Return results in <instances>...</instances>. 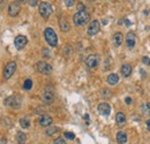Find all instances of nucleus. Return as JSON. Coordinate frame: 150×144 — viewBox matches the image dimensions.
I'll return each mask as SVG.
<instances>
[{
  "label": "nucleus",
  "instance_id": "nucleus-17",
  "mask_svg": "<svg viewBox=\"0 0 150 144\" xmlns=\"http://www.w3.org/2000/svg\"><path fill=\"white\" fill-rule=\"evenodd\" d=\"M118 82H119V76H118L117 74L112 73V74H110V75L107 76V83H109L110 85H116Z\"/></svg>",
  "mask_w": 150,
  "mask_h": 144
},
{
  "label": "nucleus",
  "instance_id": "nucleus-37",
  "mask_svg": "<svg viewBox=\"0 0 150 144\" xmlns=\"http://www.w3.org/2000/svg\"><path fill=\"white\" fill-rule=\"evenodd\" d=\"M141 74H142V77H146V72H143L142 69H141Z\"/></svg>",
  "mask_w": 150,
  "mask_h": 144
},
{
  "label": "nucleus",
  "instance_id": "nucleus-35",
  "mask_svg": "<svg viewBox=\"0 0 150 144\" xmlns=\"http://www.w3.org/2000/svg\"><path fill=\"white\" fill-rule=\"evenodd\" d=\"M125 102H126V104H131V103H132V98H131V97H127V98L125 99Z\"/></svg>",
  "mask_w": 150,
  "mask_h": 144
},
{
  "label": "nucleus",
  "instance_id": "nucleus-11",
  "mask_svg": "<svg viewBox=\"0 0 150 144\" xmlns=\"http://www.w3.org/2000/svg\"><path fill=\"white\" fill-rule=\"evenodd\" d=\"M27 43H28V39H27V37H25V36H23V35H19V36H16V37H15L14 44H15V46H16V48H17V50L23 48V47L27 45Z\"/></svg>",
  "mask_w": 150,
  "mask_h": 144
},
{
  "label": "nucleus",
  "instance_id": "nucleus-23",
  "mask_svg": "<svg viewBox=\"0 0 150 144\" xmlns=\"http://www.w3.org/2000/svg\"><path fill=\"white\" fill-rule=\"evenodd\" d=\"M20 125H21V127H22L23 129H28V128L30 127V121H29L27 118H22V119L20 120Z\"/></svg>",
  "mask_w": 150,
  "mask_h": 144
},
{
  "label": "nucleus",
  "instance_id": "nucleus-5",
  "mask_svg": "<svg viewBox=\"0 0 150 144\" xmlns=\"http://www.w3.org/2000/svg\"><path fill=\"white\" fill-rule=\"evenodd\" d=\"M15 70H16V62H14V61L8 62L6 65V67H5V69H3V74H2L3 78L5 80H9L13 76V74L15 73Z\"/></svg>",
  "mask_w": 150,
  "mask_h": 144
},
{
  "label": "nucleus",
  "instance_id": "nucleus-38",
  "mask_svg": "<svg viewBox=\"0 0 150 144\" xmlns=\"http://www.w3.org/2000/svg\"><path fill=\"white\" fill-rule=\"evenodd\" d=\"M27 0H17V2H21V3H23V2H25Z\"/></svg>",
  "mask_w": 150,
  "mask_h": 144
},
{
  "label": "nucleus",
  "instance_id": "nucleus-1",
  "mask_svg": "<svg viewBox=\"0 0 150 144\" xmlns=\"http://www.w3.org/2000/svg\"><path fill=\"white\" fill-rule=\"evenodd\" d=\"M89 20H90V14L87 10H78L73 16V21H74L75 25H77V27L85 24L87 22H89Z\"/></svg>",
  "mask_w": 150,
  "mask_h": 144
},
{
  "label": "nucleus",
  "instance_id": "nucleus-25",
  "mask_svg": "<svg viewBox=\"0 0 150 144\" xmlns=\"http://www.w3.org/2000/svg\"><path fill=\"white\" fill-rule=\"evenodd\" d=\"M31 88H32V81L30 78H27L24 81V83H23V89L24 90H30Z\"/></svg>",
  "mask_w": 150,
  "mask_h": 144
},
{
  "label": "nucleus",
  "instance_id": "nucleus-39",
  "mask_svg": "<svg viewBox=\"0 0 150 144\" xmlns=\"http://www.w3.org/2000/svg\"><path fill=\"white\" fill-rule=\"evenodd\" d=\"M84 119H85V120H88V119H89V115H88V114H85V115H84Z\"/></svg>",
  "mask_w": 150,
  "mask_h": 144
},
{
  "label": "nucleus",
  "instance_id": "nucleus-8",
  "mask_svg": "<svg viewBox=\"0 0 150 144\" xmlns=\"http://www.w3.org/2000/svg\"><path fill=\"white\" fill-rule=\"evenodd\" d=\"M37 69H38L39 73L45 74V75H49V74L52 72V66L49 65V63L45 62V61H39V62L37 63Z\"/></svg>",
  "mask_w": 150,
  "mask_h": 144
},
{
  "label": "nucleus",
  "instance_id": "nucleus-21",
  "mask_svg": "<svg viewBox=\"0 0 150 144\" xmlns=\"http://www.w3.org/2000/svg\"><path fill=\"white\" fill-rule=\"evenodd\" d=\"M141 110V113L143 115H150V104L149 103H143L140 107Z\"/></svg>",
  "mask_w": 150,
  "mask_h": 144
},
{
  "label": "nucleus",
  "instance_id": "nucleus-18",
  "mask_svg": "<svg viewBox=\"0 0 150 144\" xmlns=\"http://www.w3.org/2000/svg\"><path fill=\"white\" fill-rule=\"evenodd\" d=\"M122 33L121 32H116L114 33V36H113V43H114V45L118 47V46H120L121 44H122Z\"/></svg>",
  "mask_w": 150,
  "mask_h": 144
},
{
  "label": "nucleus",
  "instance_id": "nucleus-28",
  "mask_svg": "<svg viewBox=\"0 0 150 144\" xmlns=\"http://www.w3.org/2000/svg\"><path fill=\"white\" fill-rule=\"evenodd\" d=\"M43 57H44V58H50V57H51V52H50L47 48H44V50H43Z\"/></svg>",
  "mask_w": 150,
  "mask_h": 144
},
{
  "label": "nucleus",
  "instance_id": "nucleus-32",
  "mask_svg": "<svg viewBox=\"0 0 150 144\" xmlns=\"http://www.w3.org/2000/svg\"><path fill=\"white\" fill-rule=\"evenodd\" d=\"M77 9H78V10H84V5H83L82 2H78V3H77Z\"/></svg>",
  "mask_w": 150,
  "mask_h": 144
},
{
  "label": "nucleus",
  "instance_id": "nucleus-2",
  "mask_svg": "<svg viewBox=\"0 0 150 144\" xmlns=\"http://www.w3.org/2000/svg\"><path fill=\"white\" fill-rule=\"evenodd\" d=\"M44 37H45V40L47 42V44L50 46H52V47H56L57 46V44H58V37H57L56 31L52 28H46L45 29Z\"/></svg>",
  "mask_w": 150,
  "mask_h": 144
},
{
  "label": "nucleus",
  "instance_id": "nucleus-27",
  "mask_svg": "<svg viewBox=\"0 0 150 144\" xmlns=\"http://www.w3.org/2000/svg\"><path fill=\"white\" fill-rule=\"evenodd\" d=\"M53 144H66V141L63 137H58V139H56L53 141Z\"/></svg>",
  "mask_w": 150,
  "mask_h": 144
},
{
  "label": "nucleus",
  "instance_id": "nucleus-3",
  "mask_svg": "<svg viewBox=\"0 0 150 144\" xmlns=\"http://www.w3.org/2000/svg\"><path fill=\"white\" fill-rule=\"evenodd\" d=\"M38 10H39V14H41L45 20H46V18H49V17L51 16L52 12H53L52 6H51L49 2H45V1H43V2H41V3H39Z\"/></svg>",
  "mask_w": 150,
  "mask_h": 144
},
{
  "label": "nucleus",
  "instance_id": "nucleus-19",
  "mask_svg": "<svg viewBox=\"0 0 150 144\" xmlns=\"http://www.w3.org/2000/svg\"><path fill=\"white\" fill-rule=\"evenodd\" d=\"M117 142L119 144H125L127 142V135H126V133H124V132H119L118 134H117Z\"/></svg>",
  "mask_w": 150,
  "mask_h": 144
},
{
  "label": "nucleus",
  "instance_id": "nucleus-7",
  "mask_svg": "<svg viewBox=\"0 0 150 144\" xmlns=\"http://www.w3.org/2000/svg\"><path fill=\"white\" fill-rule=\"evenodd\" d=\"M42 100H43L45 104H52V103H53V100H54V93H53V91H52L50 88H46V89L43 91Z\"/></svg>",
  "mask_w": 150,
  "mask_h": 144
},
{
  "label": "nucleus",
  "instance_id": "nucleus-26",
  "mask_svg": "<svg viewBox=\"0 0 150 144\" xmlns=\"http://www.w3.org/2000/svg\"><path fill=\"white\" fill-rule=\"evenodd\" d=\"M64 136H65L66 139H68V140H74L75 139V134L74 133H71V132H66V133L64 134Z\"/></svg>",
  "mask_w": 150,
  "mask_h": 144
},
{
  "label": "nucleus",
  "instance_id": "nucleus-36",
  "mask_svg": "<svg viewBox=\"0 0 150 144\" xmlns=\"http://www.w3.org/2000/svg\"><path fill=\"white\" fill-rule=\"evenodd\" d=\"M147 129H148V130L150 132V119L148 120V121H147Z\"/></svg>",
  "mask_w": 150,
  "mask_h": 144
},
{
  "label": "nucleus",
  "instance_id": "nucleus-22",
  "mask_svg": "<svg viewBox=\"0 0 150 144\" xmlns=\"http://www.w3.org/2000/svg\"><path fill=\"white\" fill-rule=\"evenodd\" d=\"M16 141H17L19 144H24L25 141H27V135L24 133H22V132H19L16 134Z\"/></svg>",
  "mask_w": 150,
  "mask_h": 144
},
{
  "label": "nucleus",
  "instance_id": "nucleus-10",
  "mask_svg": "<svg viewBox=\"0 0 150 144\" xmlns=\"http://www.w3.org/2000/svg\"><path fill=\"white\" fill-rule=\"evenodd\" d=\"M20 10H21V7H20V3L19 2L14 1V2L9 3V6H8V14H9V16H13L14 17V16L19 15Z\"/></svg>",
  "mask_w": 150,
  "mask_h": 144
},
{
  "label": "nucleus",
  "instance_id": "nucleus-31",
  "mask_svg": "<svg viewBox=\"0 0 150 144\" xmlns=\"http://www.w3.org/2000/svg\"><path fill=\"white\" fill-rule=\"evenodd\" d=\"M28 2H29V5L31 7H35L37 5V0H28Z\"/></svg>",
  "mask_w": 150,
  "mask_h": 144
},
{
  "label": "nucleus",
  "instance_id": "nucleus-14",
  "mask_svg": "<svg viewBox=\"0 0 150 144\" xmlns=\"http://www.w3.org/2000/svg\"><path fill=\"white\" fill-rule=\"evenodd\" d=\"M51 124H52V118L51 117H49V115H42L41 118H39V125L41 126H43V127H49V126H51Z\"/></svg>",
  "mask_w": 150,
  "mask_h": 144
},
{
  "label": "nucleus",
  "instance_id": "nucleus-9",
  "mask_svg": "<svg viewBox=\"0 0 150 144\" xmlns=\"http://www.w3.org/2000/svg\"><path fill=\"white\" fill-rule=\"evenodd\" d=\"M98 62H99V59H98V55L97 54H90L87 59H85V65L89 67V68H95L98 66Z\"/></svg>",
  "mask_w": 150,
  "mask_h": 144
},
{
  "label": "nucleus",
  "instance_id": "nucleus-24",
  "mask_svg": "<svg viewBox=\"0 0 150 144\" xmlns=\"http://www.w3.org/2000/svg\"><path fill=\"white\" fill-rule=\"evenodd\" d=\"M59 132V128L58 127H49L47 129H46V135L47 136H52V135H54L56 133H58Z\"/></svg>",
  "mask_w": 150,
  "mask_h": 144
},
{
  "label": "nucleus",
  "instance_id": "nucleus-33",
  "mask_svg": "<svg viewBox=\"0 0 150 144\" xmlns=\"http://www.w3.org/2000/svg\"><path fill=\"white\" fill-rule=\"evenodd\" d=\"M0 144H7V140H6V137H0Z\"/></svg>",
  "mask_w": 150,
  "mask_h": 144
},
{
  "label": "nucleus",
  "instance_id": "nucleus-34",
  "mask_svg": "<svg viewBox=\"0 0 150 144\" xmlns=\"http://www.w3.org/2000/svg\"><path fill=\"white\" fill-rule=\"evenodd\" d=\"M6 2H7V0H1V1H0V8H2V6L5 7Z\"/></svg>",
  "mask_w": 150,
  "mask_h": 144
},
{
  "label": "nucleus",
  "instance_id": "nucleus-15",
  "mask_svg": "<svg viewBox=\"0 0 150 144\" xmlns=\"http://www.w3.org/2000/svg\"><path fill=\"white\" fill-rule=\"evenodd\" d=\"M59 27H60V30L64 31V32H67L69 30V23L65 17L59 18Z\"/></svg>",
  "mask_w": 150,
  "mask_h": 144
},
{
  "label": "nucleus",
  "instance_id": "nucleus-6",
  "mask_svg": "<svg viewBox=\"0 0 150 144\" xmlns=\"http://www.w3.org/2000/svg\"><path fill=\"white\" fill-rule=\"evenodd\" d=\"M99 30H100V23H99V21L94 20V21H91V23L89 24L87 32H88L89 36H95V35H97V33L99 32Z\"/></svg>",
  "mask_w": 150,
  "mask_h": 144
},
{
  "label": "nucleus",
  "instance_id": "nucleus-29",
  "mask_svg": "<svg viewBox=\"0 0 150 144\" xmlns=\"http://www.w3.org/2000/svg\"><path fill=\"white\" fill-rule=\"evenodd\" d=\"M64 2L67 7H72L74 5V0H64Z\"/></svg>",
  "mask_w": 150,
  "mask_h": 144
},
{
  "label": "nucleus",
  "instance_id": "nucleus-16",
  "mask_svg": "<svg viewBox=\"0 0 150 144\" xmlns=\"http://www.w3.org/2000/svg\"><path fill=\"white\" fill-rule=\"evenodd\" d=\"M121 74H122V76L128 77L132 74V66L128 65V63H124L121 66Z\"/></svg>",
  "mask_w": 150,
  "mask_h": 144
},
{
  "label": "nucleus",
  "instance_id": "nucleus-12",
  "mask_svg": "<svg viewBox=\"0 0 150 144\" xmlns=\"http://www.w3.org/2000/svg\"><path fill=\"white\" fill-rule=\"evenodd\" d=\"M98 112H99V114H102V115H104V117H107L110 113H111V106L107 104V103H100L99 105H98Z\"/></svg>",
  "mask_w": 150,
  "mask_h": 144
},
{
  "label": "nucleus",
  "instance_id": "nucleus-20",
  "mask_svg": "<svg viewBox=\"0 0 150 144\" xmlns=\"http://www.w3.org/2000/svg\"><path fill=\"white\" fill-rule=\"evenodd\" d=\"M116 121H117V124H118L119 126H122V125L126 122V117H125V114L121 113V112L117 113V115H116Z\"/></svg>",
  "mask_w": 150,
  "mask_h": 144
},
{
  "label": "nucleus",
  "instance_id": "nucleus-13",
  "mask_svg": "<svg viewBox=\"0 0 150 144\" xmlns=\"http://www.w3.org/2000/svg\"><path fill=\"white\" fill-rule=\"evenodd\" d=\"M135 43H136V39H135V33L129 31L127 35H126V44L128 46V48H133L135 46Z\"/></svg>",
  "mask_w": 150,
  "mask_h": 144
},
{
  "label": "nucleus",
  "instance_id": "nucleus-30",
  "mask_svg": "<svg viewBox=\"0 0 150 144\" xmlns=\"http://www.w3.org/2000/svg\"><path fill=\"white\" fill-rule=\"evenodd\" d=\"M142 61H143V63H144V65L150 66V59L148 58V57H143V58H142Z\"/></svg>",
  "mask_w": 150,
  "mask_h": 144
},
{
  "label": "nucleus",
  "instance_id": "nucleus-40",
  "mask_svg": "<svg viewBox=\"0 0 150 144\" xmlns=\"http://www.w3.org/2000/svg\"><path fill=\"white\" fill-rule=\"evenodd\" d=\"M89 1H95V0H89Z\"/></svg>",
  "mask_w": 150,
  "mask_h": 144
},
{
  "label": "nucleus",
  "instance_id": "nucleus-4",
  "mask_svg": "<svg viewBox=\"0 0 150 144\" xmlns=\"http://www.w3.org/2000/svg\"><path fill=\"white\" fill-rule=\"evenodd\" d=\"M5 105L6 106H9L12 109H20L21 107V104H22V99L20 96H10L8 98L5 99Z\"/></svg>",
  "mask_w": 150,
  "mask_h": 144
}]
</instances>
